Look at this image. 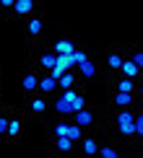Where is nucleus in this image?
Wrapping results in <instances>:
<instances>
[{
  "label": "nucleus",
  "instance_id": "f257e3e1",
  "mask_svg": "<svg viewBox=\"0 0 143 158\" xmlns=\"http://www.w3.org/2000/svg\"><path fill=\"white\" fill-rule=\"evenodd\" d=\"M65 101H68V109H70V117L78 114L81 109H86V96L81 94V91H76V88H70V91H63L60 94Z\"/></svg>",
  "mask_w": 143,
  "mask_h": 158
},
{
  "label": "nucleus",
  "instance_id": "f03ea898",
  "mask_svg": "<svg viewBox=\"0 0 143 158\" xmlns=\"http://www.w3.org/2000/svg\"><path fill=\"white\" fill-rule=\"evenodd\" d=\"M99 140L96 137H83L81 140V153L86 156V158H94V156H99Z\"/></svg>",
  "mask_w": 143,
  "mask_h": 158
},
{
  "label": "nucleus",
  "instance_id": "7ed1b4c3",
  "mask_svg": "<svg viewBox=\"0 0 143 158\" xmlns=\"http://www.w3.org/2000/svg\"><path fill=\"white\" fill-rule=\"evenodd\" d=\"M78 47L73 44V39H57L55 44H52V55H73Z\"/></svg>",
  "mask_w": 143,
  "mask_h": 158
},
{
  "label": "nucleus",
  "instance_id": "20e7f679",
  "mask_svg": "<svg viewBox=\"0 0 143 158\" xmlns=\"http://www.w3.org/2000/svg\"><path fill=\"white\" fill-rule=\"evenodd\" d=\"M133 101H135V96L133 94H125V91H115V96H112V104L117 109H130Z\"/></svg>",
  "mask_w": 143,
  "mask_h": 158
},
{
  "label": "nucleus",
  "instance_id": "39448f33",
  "mask_svg": "<svg viewBox=\"0 0 143 158\" xmlns=\"http://www.w3.org/2000/svg\"><path fill=\"white\" fill-rule=\"evenodd\" d=\"M73 122L78 124V127H91V124H94V111L91 109H81L78 114H73Z\"/></svg>",
  "mask_w": 143,
  "mask_h": 158
},
{
  "label": "nucleus",
  "instance_id": "423d86ee",
  "mask_svg": "<svg viewBox=\"0 0 143 158\" xmlns=\"http://www.w3.org/2000/svg\"><path fill=\"white\" fill-rule=\"evenodd\" d=\"M13 13H16V16H29V13H34V0H16V3H13Z\"/></svg>",
  "mask_w": 143,
  "mask_h": 158
},
{
  "label": "nucleus",
  "instance_id": "0eeeda50",
  "mask_svg": "<svg viewBox=\"0 0 143 158\" xmlns=\"http://www.w3.org/2000/svg\"><path fill=\"white\" fill-rule=\"evenodd\" d=\"M78 75L81 78H86V81H94L96 78V65H94V60H89V62H83V65H78Z\"/></svg>",
  "mask_w": 143,
  "mask_h": 158
},
{
  "label": "nucleus",
  "instance_id": "6e6552de",
  "mask_svg": "<svg viewBox=\"0 0 143 158\" xmlns=\"http://www.w3.org/2000/svg\"><path fill=\"white\" fill-rule=\"evenodd\" d=\"M135 119V114L130 109H120V111H115V124L117 127H122V124H133Z\"/></svg>",
  "mask_w": 143,
  "mask_h": 158
},
{
  "label": "nucleus",
  "instance_id": "1a4fd4ad",
  "mask_svg": "<svg viewBox=\"0 0 143 158\" xmlns=\"http://www.w3.org/2000/svg\"><path fill=\"white\" fill-rule=\"evenodd\" d=\"M141 70L135 68V62L133 60H122V68H120V75L122 78H130V81H135V75H138Z\"/></svg>",
  "mask_w": 143,
  "mask_h": 158
},
{
  "label": "nucleus",
  "instance_id": "9d476101",
  "mask_svg": "<svg viewBox=\"0 0 143 158\" xmlns=\"http://www.w3.org/2000/svg\"><path fill=\"white\" fill-rule=\"evenodd\" d=\"M55 88H57V81H55V78H52L50 73L39 78V91H42V94H52Z\"/></svg>",
  "mask_w": 143,
  "mask_h": 158
},
{
  "label": "nucleus",
  "instance_id": "9b49d317",
  "mask_svg": "<svg viewBox=\"0 0 143 158\" xmlns=\"http://www.w3.org/2000/svg\"><path fill=\"white\" fill-rule=\"evenodd\" d=\"M21 85H24L26 94H34V91L39 88V78H37L34 73H26V75H24V81H21Z\"/></svg>",
  "mask_w": 143,
  "mask_h": 158
},
{
  "label": "nucleus",
  "instance_id": "f8f14e48",
  "mask_svg": "<svg viewBox=\"0 0 143 158\" xmlns=\"http://www.w3.org/2000/svg\"><path fill=\"white\" fill-rule=\"evenodd\" d=\"M73 145H76V143L70 140V137H55V150H57V153H70Z\"/></svg>",
  "mask_w": 143,
  "mask_h": 158
},
{
  "label": "nucleus",
  "instance_id": "ddd939ff",
  "mask_svg": "<svg viewBox=\"0 0 143 158\" xmlns=\"http://www.w3.org/2000/svg\"><path fill=\"white\" fill-rule=\"evenodd\" d=\"M65 137H70L73 143H81L86 135H83V127H78L76 122H70V124H68V135H65Z\"/></svg>",
  "mask_w": 143,
  "mask_h": 158
},
{
  "label": "nucleus",
  "instance_id": "4468645a",
  "mask_svg": "<svg viewBox=\"0 0 143 158\" xmlns=\"http://www.w3.org/2000/svg\"><path fill=\"white\" fill-rule=\"evenodd\" d=\"M26 34H29V36H39V34H42V18H39V16H34L29 23H26Z\"/></svg>",
  "mask_w": 143,
  "mask_h": 158
},
{
  "label": "nucleus",
  "instance_id": "2eb2a0df",
  "mask_svg": "<svg viewBox=\"0 0 143 158\" xmlns=\"http://www.w3.org/2000/svg\"><path fill=\"white\" fill-rule=\"evenodd\" d=\"M39 65H42L44 70H55V65H57V55H52V52H47V55H39Z\"/></svg>",
  "mask_w": 143,
  "mask_h": 158
},
{
  "label": "nucleus",
  "instance_id": "dca6fc26",
  "mask_svg": "<svg viewBox=\"0 0 143 158\" xmlns=\"http://www.w3.org/2000/svg\"><path fill=\"white\" fill-rule=\"evenodd\" d=\"M57 85H60L63 91H70V88H76V75H73V70L70 73H65L60 81H57Z\"/></svg>",
  "mask_w": 143,
  "mask_h": 158
},
{
  "label": "nucleus",
  "instance_id": "f3484780",
  "mask_svg": "<svg viewBox=\"0 0 143 158\" xmlns=\"http://www.w3.org/2000/svg\"><path fill=\"white\" fill-rule=\"evenodd\" d=\"M107 65L115 70V73H120L122 68V55H117V52H112V55H107Z\"/></svg>",
  "mask_w": 143,
  "mask_h": 158
},
{
  "label": "nucleus",
  "instance_id": "a211bd4d",
  "mask_svg": "<svg viewBox=\"0 0 143 158\" xmlns=\"http://www.w3.org/2000/svg\"><path fill=\"white\" fill-rule=\"evenodd\" d=\"M117 91H125V94H135V81H130V78H120V83H117Z\"/></svg>",
  "mask_w": 143,
  "mask_h": 158
},
{
  "label": "nucleus",
  "instance_id": "6ab92c4d",
  "mask_svg": "<svg viewBox=\"0 0 143 158\" xmlns=\"http://www.w3.org/2000/svg\"><path fill=\"white\" fill-rule=\"evenodd\" d=\"M31 111H34V114H44V111H47V101H44V98H31Z\"/></svg>",
  "mask_w": 143,
  "mask_h": 158
},
{
  "label": "nucleus",
  "instance_id": "aec40b11",
  "mask_svg": "<svg viewBox=\"0 0 143 158\" xmlns=\"http://www.w3.org/2000/svg\"><path fill=\"white\" fill-rule=\"evenodd\" d=\"M99 158H120V150L112 145H104V148H99Z\"/></svg>",
  "mask_w": 143,
  "mask_h": 158
},
{
  "label": "nucleus",
  "instance_id": "412c9836",
  "mask_svg": "<svg viewBox=\"0 0 143 158\" xmlns=\"http://www.w3.org/2000/svg\"><path fill=\"white\" fill-rule=\"evenodd\" d=\"M91 57H89V52H83V49H76L73 52V65L78 68V65H83V62H89Z\"/></svg>",
  "mask_w": 143,
  "mask_h": 158
},
{
  "label": "nucleus",
  "instance_id": "4be33fe9",
  "mask_svg": "<svg viewBox=\"0 0 143 158\" xmlns=\"http://www.w3.org/2000/svg\"><path fill=\"white\" fill-rule=\"evenodd\" d=\"M21 135V119H11L8 122V137H18Z\"/></svg>",
  "mask_w": 143,
  "mask_h": 158
},
{
  "label": "nucleus",
  "instance_id": "5701e85b",
  "mask_svg": "<svg viewBox=\"0 0 143 158\" xmlns=\"http://www.w3.org/2000/svg\"><path fill=\"white\" fill-rule=\"evenodd\" d=\"M55 109L60 111V114H65V117H70V109H68V101H65L63 96H57V98H55Z\"/></svg>",
  "mask_w": 143,
  "mask_h": 158
},
{
  "label": "nucleus",
  "instance_id": "b1692460",
  "mask_svg": "<svg viewBox=\"0 0 143 158\" xmlns=\"http://www.w3.org/2000/svg\"><path fill=\"white\" fill-rule=\"evenodd\" d=\"M52 135H55V137H65V135H68V124H65V122H57L55 127H52Z\"/></svg>",
  "mask_w": 143,
  "mask_h": 158
},
{
  "label": "nucleus",
  "instance_id": "393cba45",
  "mask_svg": "<svg viewBox=\"0 0 143 158\" xmlns=\"http://www.w3.org/2000/svg\"><path fill=\"white\" fill-rule=\"evenodd\" d=\"M117 132L122 137H133L135 135V124H122V127H117Z\"/></svg>",
  "mask_w": 143,
  "mask_h": 158
},
{
  "label": "nucleus",
  "instance_id": "a878e982",
  "mask_svg": "<svg viewBox=\"0 0 143 158\" xmlns=\"http://www.w3.org/2000/svg\"><path fill=\"white\" fill-rule=\"evenodd\" d=\"M133 124H135V137H141L143 135V114H135Z\"/></svg>",
  "mask_w": 143,
  "mask_h": 158
},
{
  "label": "nucleus",
  "instance_id": "bb28decb",
  "mask_svg": "<svg viewBox=\"0 0 143 158\" xmlns=\"http://www.w3.org/2000/svg\"><path fill=\"white\" fill-rule=\"evenodd\" d=\"M130 60L135 62V68H138V70H143V49H141V52H135V55L130 57Z\"/></svg>",
  "mask_w": 143,
  "mask_h": 158
},
{
  "label": "nucleus",
  "instance_id": "cd10ccee",
  "mask_svg": "<svg viewBox=\"0 0 143 158\" xmlns=\"http://www.w3.org/2000/svg\"><path fill=\"white\" fill-rule=\"evenodd\" d=\"M8 117H0V135H8Z\"/></svg>",
  "mask_w": 143,
  "mask_h": 158
},
{
  "label": "nucleus",
  "instance_id": "c85d7f7f",
  "mask_svg": "<svg viewBox=\"0 0 143 158\" xmlns=\"http://www.w3.org/2000/svg\"><path fill=\"white\" fill-rule=\"evenodd\" d=\"M13 3H16V0H0V8H5V10H13Z\"/></svg>",
  "mask_w": 143,
  "mask_h": 158
},
{
  "label": "nucleus",
  "instance_id": "c756f323",
  "mask_svg": "<svg viewBox=\"0 0 143 158\" xmlns=\"http://www.w3.org/2000/svg\"><path fill=\"white\" fill-rule=\"evenodd\" d=\"M138 94H141V96H143V83H141V88H138Z\"/></svg>",
  "mask_w": 143,
  "mask_h": 158
},
{
  "label": "nucleus",
  "instance_id": "7c9ffc66",
  "mask_svg": "<svg viewBox=\"0 0 143 158\" xmlns=\"http://www.w3.org/2000/svg\"><path fill=\"white\" fill-rule=\"evenodd\" d=\"M141 145H143V135H141Z\"/></svg>",
  "mask_w": 143,
  "mask_h": 158
}]
</instances>
